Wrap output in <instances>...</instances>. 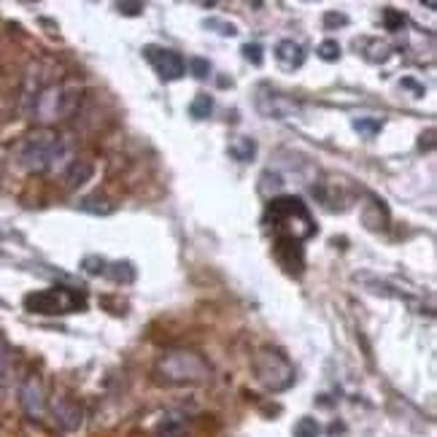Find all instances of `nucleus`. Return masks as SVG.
<instances>
[{"label": "nucleus", "mask_w": 437, "mask_h": 437, "mask_svg": "<svg viewBox=\"0 0 437 437\" xmlns=\"http://www.w3.org/2000/svg\"><path fill=\"white\" fill-rule=\"evenodd\" d=\"M243 57H246L248 62H254V65H262V46L260 43H243Z\"/></svg>", "instance_id": "obj_25"}, {"label": "nucleus", "mask_w": 437, "mask_h": 437, "mask_svg": "<svg viewBox=\"0 0 437 437\" xmlns=\"http://www.w3.org/2000/svg\"><path fill=\"white\" fill-rule=\"evenodd\" d=\"M316 55L321 57L324 62H338L341 60V43L332 41V38H327V41L319 43V49H316Z\"/></svg>", "instance_id": "obj_20"}, {"label": "nucleus", "mask_w": 437, "mask_h": 437, "mask_svg": "<svg viewBox=\"0 0 437 437\" xmlns=\"http://www.w3.org/2000/svg\"><path fill=\"white\" fill-rule=\"evenodd\" d=\"M408 25V19L402 11H397V9H386L383 11V28L389 30V33H399V30Z\"/></svg>", "instance_id": "obj_19"}, {"label": "nucleus", "mask_w": 437, "mask_h": 437, "mask_svg": "<svg viewBox=\"0 0 437 437\" xmlns=\"http://www.w3.org/2000/svg\"><path fill=\"white\" fill-rule=\"evenodd\" d=\"M116 9H119V14H124V16H140L143 14V3H138V0H124V3H116Z\"/></svg>", "instance_id": "obj_24"}, {"label": "nucleus", "mask_w": 437, "mask_h": 437, "mask_svg": "<svg viewBox=\"0 0 437 437\" xmlns=\"http://www.w3.org/2000/svg\"><path fill=\"white\" fill-rule=\"evenodd\" d=\"M275 60H278L281 68L297 70V68H302V62H305V49H302L297 41L284 38V41H278V46H275Z\"/></svg>", "instance_id": "obj_12"}, {"label": "nucleus", "mask_w": 437, "mask_h": 437, "mask_svg": "<svg viewBox=\"0 0 437 437\" xmlns=\"http://www.w3.org/2000/svg\"><path fill=\"white\" fill-rule=\"evenodd\" d=\"M257 111L267 119H294L302 114V106L294 97H287L284 92H275L270 87H260L257 89Z\"/></svg>", "instance_id": "obj_7"}, {"label": "nucleus", "mask_w": 437, "mask_h": 437, "mask_svg": "<svg viewBox=\"0 0 437 437\" xmlns=\"http://www.w3.org/2000/svg\"><path fill=\"white\" fill-rule=\"evenodd\" d=\"M402 87H408V89H413L416 92V97H421L426 89H424V84H416L413 79H402Z\"/></svg>", "instance_id": "obj_27"}, {"label": "nucleus", "mask_w": 437, "mask_h": 437, "mask_svg": "<svg viewBox=\"0 0 437 437\" xmlns=\"http://www.w3.org/2000/svg\"><path fill=\"white\" fill-rule=\"evenodd\" d=\"M55 416H57V421H60V426L68 429V432L79 429L84 424V408L76 399H70V397H60V399H57Z\"/></svg>", "instance_id": "obj_11"}, {"label": "nucleus", "mask_w": 437, "mask_h": 437, "mask_svg": "<svg viewBox=\"0 0 437 437\" xmlns=\"http://www.w3.org/2000/svg\"><path fill=\"white\" fill-rule=\"evenodd\" d=\"M68 160V143L52 130H38L22 140L19 162L28 173H52Z\"/></svg>", "instance_id": "obj_2"}, {"label": "nucleus", "mask_w": 437, "mask_h": 437, "mask_svg": "<svg viewBox=\"0 0 437 437\" xmlns=\"http://www.w3.org/2000/svg\"><path fill=\"white\" fill-rule=\"evenodd\" d=\"M319 435H321V426L311 416H302L300 421L294 424V437H319Z\"/></svg>", "instance_id": "obj_18"}, {"label": "nucleus", "mask_w": 437, "mask_h": 437, "mask_svg": "<svg viewBox=\"0 0 437 437\" xmlns=\"http://www.w3.org/2000/svg\"><path fill=\"white\" fill-rule=\"evenodd\" d=\"M82 265L89 275H106V270H109V262L103 260V257H87Z\"/></svg>", "instance_id": "obj_22"}, {"label": "nucleus", "mask_w": 437, "mask_h": 437, "mask_svg": "<svg viewBox=\"0 0 437 437\" xmlns=\"http://www.w3.org/2000/svg\"><path fill=\"white\" fill-rule=\"evenodd\" d=\"M211 114H214V97L208 95V92L194 95V100L189 103V116H194V119H208Z\"/></svg>", "instance_id": "obj_16"}, {"label": "nucleus", "mask_w": 437, "mask_h": 437, "mask_svg": "<svg viewBox=\"0 0 437 437\" xmlns=\"http://www.w3.org/2000/svg\"><path fill=\"white\" fill-rule=\"evenodd\" d=\"M76 103V95L65 89V87H57V84H49L43 87L41 92L33 100V114L41 119V122H55V119H62L68 116L70 109Z\"/></svg>", "instance_id": "obj_6"}, {"label": "nucleus", "mask_w": 437, "mask_h": 437, "mask_svg": "<svg viewBox=\"0 0 437 437\" xmlns=\"http://www.w3.org/2000/svg\"><path fill=\"white\" fill-rule=\"evenodd\" d=\"M22 408L30 419H43L46 416V392L38 375H30L28 381L22 383Z\"/></svg>", "instance_id": "obj_9"}, {"label": "nucleus", "mask_w": 437, "mask_h": 437, "mask_svg": "<svg viewBox=\"0 0 437 437\" xmlns=\"http://www.w3.org/2000/svg\"><path fill=\"white\" fill-rule=\"evenodd\" d=\"M3 372H6V348L0 343V383H3Z\"/></svg>", "instance_id": "obj_28"}, {"label": "nucleus", "mask_w": 437, "mask_h": 437, "mask_svg": "<svg viewBox=\"0 0 437 437\" xmlns=\"http://www.w3.org/2000/svg\"><path fill=\"white\" fill-rule=\"evenodd\" d=\"M324 25H327V30L332 28V25H348V16H345V14H335V11H329V14L324 16Z\"/></svg>", "instance_id": "obj_26"}, {"label": "nucleus", "mask_w": 437, "mask_h": 437, "mask_svg": "<svg viewBox=\"0 0 437 437\" xmlns=\"http://www.w3.org/2000/svg\"><path fill=\"white\" fill-rule=\"evenodd\" d=\"M92 162H87V160H73L68 167V173H65V178H68L70 187H79V184H84L87 178L92 176Z\"/></svg>", "instance_id": "obj_14"}, {"label": "nucleus", "mask_w": 437, "mask_h": 437, "mask_svg": "<svg viewBox=\"0 0 437 437\" xmlns=\"http://www.w3.org/2000/svg\"><path fill=\"white\" fill-rule=\"evenodd\" d=\"M230 154H233L238 162H251L257 157V140L248 135H238L230 143Z\"/></svg>", "instance_id": "obj_13"}, {"label": "nucleus", "mask_w": 437, "mask_h": 437, "mask_svg": "<svg viewBox=\"0 0 437 437\" xmlns=\"http://www.w3.org/2000/svg\"><path fill=\"white\" fill-rule=\"evenodd\" d=\"M106 275H111L119 284H133L135 281V267H133V262H109Z\"/></svg>", "instance_id": "obj_15"}, {"label": "nucleus", "mask_w": 437, "mask_h": 437, "mask_svg": "<svg viewBox=\"0 0 437 437\" xmlns=\"http://www.w3.org/2000/svg\"><path fill=\"white\" fill-rule=\"evenodd\" d=\"M275 260L281 262V267H284L287 273L300 275L302 267H305V251H302V243L275 238Z\"/></svg>", "instance_id": "obj_10"}, {"label": "nucleus", "mask_w": 437, "mask_h": 437, "mask_svg": "<svg viewBox=\"0 0 437 437\" xmlns=\"http://www.w3.org/2000/svg\"><path fill=\"white\" fill-rule=\"evenodd\" d=\"M143 57L151 62V68L157 70V76L162 82H178L184 73H187V62L184 57L173 52V49H165V46H157V43H149L143 46Z\"/></svg>", "instance_id": "obj_8"}, {"label": "nucleus", "mask_w": 437, "mask_h": 437, "mask_svg": "<svg viewBox=\"0 0 437 437\" xmlns=\"http://www.w3.org/2000/svg\"><path fill=\"white\" fill-rule=\"evenodd\" d=\"M267 224L273 227L275 238H284V240H308L316 235V221L308 211V205L302 203L300 197L294 194H278L270 197L267 203Z\"/></svg>", "instance_id": "obj_1"}, {"label": "nucleus", "mask_w": 437, "mask_h": 437, "mask_svg": "<svg viewBox=\"0 0 437 437\" xmlns=\"http://www.w3.org/2000/svg\"><path fill=\"white\" fill-rule=\"evenodd\" d=\"M25 308H28L30 314L38 316L73 314V311H84L87 308V297L70 287H52L41 289V292H30L28 297H25Z\"/></svg>", "instance_id": "obj_5"}, {"label": "nucleus", "mask_w": 437, "mask_h": 437, "mask_svg": "<svg viewBox=\"0 0 437 437\" xmlns=\"http://www.w3.org/2000/svg\"><path fill=\"white\" fill-rule=\"evenodd\" d=\"M251 367H254V375L257 381L267 389V392H287L289 386L294 383V365L289 362V356L278 348H260L254 359H251Z\"/></svg>", "instance_id": "obj_4"}, {"label": "nucleus", "mask_w": 437, "mask_h": 437, "mask_svg": "<svg viewBox=\"0 0 437 437\" xmlns=\"http://www.w3.org/2000/svg\"><path fill=\"white\" fill-rule=\"evenodd\" d=\"M205 28H211V30H216L218 35H238V28H235L233 22H224V19H208L205 22Z\"/></svg>", "instance_id": "obj_23"}, {"label": "nucleus", "mask_w": 437, "mask_h": 437, "mask_svg": "<svg viewBox=\"0 0 437 437\" xmlns=\"http://www.w3.org/2000/svg\"><path fill=\"white\" fill-rule=\"evenodd\" d=\"M354 130L365 138H375L383 130V119H375V116H359V119H354Z\"/></svg>", "instance_id": "obj_17"}, {"label": "nucleus", "mask_w": 437, "mask_h": 437, "mask_svg": "<svg viewBox=\"0 0 437 437\" xmlns=\"http://www.w3.org/2000/svg\"><path fill=\"white\" fill-rule=\"evenodd\" d=\"M157 375H160V381L170 383V386L203 383L211 378V365H208L197 351L176 348V351H167V354L160 356V362H157Z\"/></svg>", "instance_id": "obj_3"}, {"label": "nucleus", "mask_w": 437, "mask_h": 437, "mask_svg": "<svg viewBox=\"0 0 437 437\" xmlns=\"http://www.w3.org/2000/svg\"><path fill=\"white\" fill-rule=\"evenodd\" d=\"M189 70H192V76H194V79H200V82H203V79H208V76H211V62H208V60H203V57H192V60H189Z\"/></svg>", "instance_id": "obj_21"}]
</instances>
